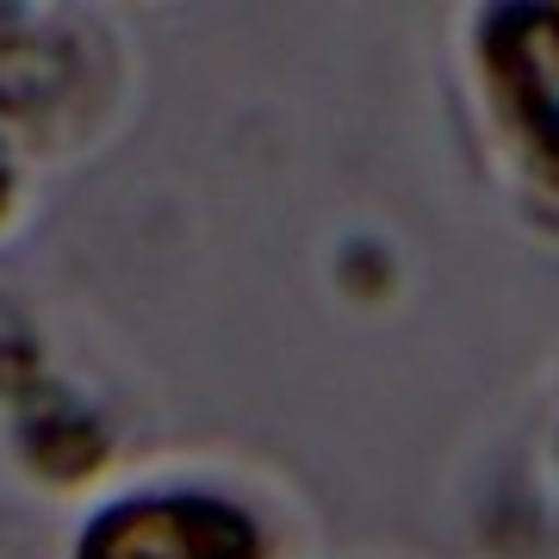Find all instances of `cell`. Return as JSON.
I'll use <instances>...</instances> for the list:
<instances>
[{
    "mask_svg": "<svg viewBox=\"0 0 559 559\" xmlns=\"http://www.w3.org/2000/svg\"><path fill=\"white\" fill-rule=\"evenodd\" d=\"M485 50L516 124L540 150H559V13H503Z\"/></svg>",
    "mask_w": 559,
    "mask_h": 559,
    "instance_id": "cell-2",
    "label": "cell"
},
{
    "mask_svg": "<svg viewBox=\"0 0 559 559\" xmlns=\"http://www.w3.org/2000/svg\"><path fill=\"white\" fill-rule=\"evenodd\" d=\"M0 205H7V180H0Z\"/></svg>",
    "mask_w": 559,
    "mask_h": 559,
    "instance_id": "cell-3",
    "label": "cell"
},
{
    "mask_svg": "<svg viewBox=\"0 0 559 559\" xmlns=\"http://www.w3.org/2000/svg\"><path fill=\"white\" fill-rule=\"evenodd\" d=\"M75 559H261V540L218 498H143L106 510Z\"/></svg>",
    "mask_w": 559,
    "mask_h": 559,
    "instance_id": "cell-1",
    "label": "cell"
}]
</instances>
